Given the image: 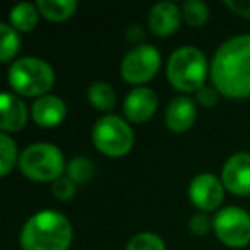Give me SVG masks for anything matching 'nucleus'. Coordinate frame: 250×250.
<instances>
[{
	"instance_id": "1",
	"label": "nucleus",
	"mask_w": 250,
	"mask_h": 250,
	"mask_svg": "<svg viewBox=\"0 0 250 250\" xmlns=\"http://www.w3.org/2000/svg\"><path fill=\"white\" fill-rule=\"evenodd\" d=\"M211 79L219 94L233 100L250 96V35L225 42L214 53Z\"/></svg>"
},
{
	"instance_id": "2",
	"label": "nucleus",
	"mask_w": 250,
	"mask_h": 250,
	"mask_svg": "<svg viewBox=\"0 0 250 250\" xmlns=\"http://www.w3.org/2000/svg\"><path fill=\"white\" fill-rule=\"evenodd\" d=\"M72 242V225L57 211H42L28 219L21 231L22 250H67Z\"/></svg>"
},
{
	"instance_id": "3",
	"label": "nucleus",
	"mask_w": 250,
	"mask_h": 250,
	"mask_svg": "<svg viewBox=\"0 0 250 250\" xmlns=\"http://www.w3.org/2000/svg\"><path fill=\"white\" fill-rule=\"evenodd\" d=\"M168 81L182 93H194L204 87L208 76L206 55L195 46H184L171 53L167 65Z\"/></svg>"
},
{
	"instance_id": "4",
	"label": "nucleus",
	"mask_w": 250,
	"mask_h": 250,
	"mask_svg": "<svg viewBox=\"0 0 250 250\" xmlns=\"http://www.w3.org/2000/svg\"><path fill=\"white\" fill-rule=\"evenodd\" d=\"M55 83L53 69L42 59L24 57L12 63L9 69V84L22 96H45Z\"/></svg>"
},
{
	"instance_id": "5",
	"label": "nucleus",
	"mask_w": 250,
	"mask_h": 250,
	"mask_svg": "<svg viewBox=\"0 0 250 250\" xmlns=\"http://www.w3.org/2000/svg\"><path fill=\"white\" fill-rule=\"evenodd\" d=\"M21 171L33 182H55L65 170L63 156L53 144L38 143L26 147L19 158Z\"/></svg>"
},
{
	"instance_id": "6",
	"label": "nucleus",
	"mask_w": 250,
	"mask_h": 250,
	"mask_svg": "<svg viewBox=\"0 0 250 250\" xmlns=\"http://www.w3.org/2000/svg\"><path fill=\"white\" fill-rule=\"evenodd\" d=\"M93 144L104 156H125L134 146V130L124 118L117 115H106L94 124Z\"/></svg>"
},
{
	"instance_id": "7",
	"label": "nucleus",
	"mask_w": 250,
	"mask_h": 250,
	"mask_svg": "<svg viewBox=\"0 0 250 250\" xmlns=\"http://www.w3.org/2000/svg\"><path fill=\"white\" fill-rule=\"evenodd\" d=\"M212 229L225 245L240 249L250 243V214L240 208H225L212 219Z\"/></svg>"
},
{
	"instance_id": "8",
	"label": "nucleus",
	"mask_w": 250,
	"mask_h": 250,
	"mask_svg": "<svg viewBox=\"0 0 250 250\" xmlns=\"http://www.w3.org/2000/svg\"><path fill=\"white\" fill-rule=\"evenodd\" d=\"M161 57L153 45H139L124 57L120 74L129 84H144L160 70Z\"/></svg>"
},
{
	"instance_id": "9",
	"label": "nucleus",
	"mask_w": 250,
	"mask_h": 250,
	"mask_svg": "<svg viewBox=\"0 0 250 250\" xmlns=\"http://www.w3.org/2000/svg\"><path fill=\"white\" fill-rule=\"evenodd\" d=\"M188 197L201 211H214L223 202L225 188L216 175L201 173L192 178L188 185Z\"/></svg>"
},
{
	"instance_id": "10",
	"label": "nucleus",
	"mask_w": 250,
	"mask_h": 250,
	"mask_svg": "<svg viewBox=\"0 0 250 250\" xmlns=\"http://www.w3.org/2000/svg\"><path fill=\"white\" fill-rule=\"evenodd\" d=\"M223 185L235 195H250V154L236 153L223 167Z\"/></svg>"
},
{
	"instance_id": "11",
	"label": "nucleus",
	"mask_w": 250,
	"mask_h": 250,
	"mask_svg": "<svg viewBox=\"0 0 250 250\" xmlns=\"http://www.w3.org/2000/svg\"><path fill=\"white\" fill-rule=\"evenodd\" d=\"M158 110V96L149 87H137L130 91L124 101V113L134 124L147 122Z\"/></svg>"
},
{
	"instance_id": "12",
	"label": "nucleus",
	"mask_w": 250,
	"mask_h": 250,
	"mask_svg": "<svg viewBox=\"0 0 250 250\" xmlns=\"http://www.w3.org/2000/svg\"><path fill=\"white\" fill-rule=\"evenodd\" d=\"M67 106L63 103L62 98L55 96V94H45V96L38 98L31 108V117L36 125L45 127V129H52L60 125L65 120Z\"/></svg>"
},
{
	"instance_id": "13",
	"label": "nucleus",
	"mask_w": 250,
	"mask_h": 250,
	"mask_svg": "<svg viewBox=\"0 0 250 250\" xmlns=\"http://www.w3.org/2000/svg\"><path fill=\"white\" fill-rule=\"evenodd\" d=\"M182 12L173 2H160L149 12L147 24L158 36H170L180 28Z\"/></svg>"
},
{
	"instance_id": "14",
	"label": "nucleus",
	"mask_w": 250,
	"mask_h": 250,
	"mask_svg": "<svg viewBox=\"0 0 250 250\" xmlns=\"http://www.w3.org/2000/svg\"><path fill=\"white\" fill-rule=\"evenodd\" d=\"M0 113H2L0 127L4 132H18L28 122L26 104L11 93H2L0 96Z\"/></svg>"
},
{
	"instance_id": "15",
	"label": "nucleus",
	"mask_w": 250,
	"mask_h": 250,
	"mask_svg": "<svg viewBox=\"0 0 250 250\" xmlns=\"http://www.w3.org/2000/svg\"><path fill=\"white\" fill-rule=\"evenodd\" d=\"M195 103L187 96H178L168 104L165 122L173 132H185L195 122Z\"/></svg>"
},
{
	"instance_id": "16",
	"label": "nucleus",
	"mask_w": 250,
	"mask_h": 250,
	"mask_svg": "<svg viewBox=\"0 0 250 250\" xmlns=\"http://www.w3.org/2000/svg\"><path fill=\"white\" fill-rule=\"evenodd\" d=\"M36 7H38L40 14L48 21L62 22L76 12L77 2L76 0H38Z\"/></svg>"
},
{
	"instance_id": "17",
	"label": "nucleus",
	"mask_w": 250,
	"mask_h": 250,
	"mask_svg": "<svg viewBox=\"0 0 250 250\" xmlns=\"http://www.w3.org/2000/svg\"><path fill=\"white\" fill-rule=\"evenodd\" d=\"M40 11L36 5L33 4H19L11 11V26L16 31H33L38 24Z\"/></svg>"
},
{
	"instance_id": "18",
	"label": "nucleus",
	"mask_w": 250,
	"mask_h": 250,
	"mask_svg": "<svg viewBox=\"0 0 250 250\" xmlns=\"http://www.w3.org/2000/svg\"><path fill=\"white\" fill-rule=\"evenodd\" d=\"M87 100L100 111H110L117 104L115 89L110 84L103 83V81H98V83L91 84L89 91H87Z\"/></svg>"
},
{
	"instance_id": "19",
	"label": "nucleus",
	"mask_w": 250,
	"mask_h": 250,
	"mask_svg": "<svg viewBox=\"0 0 250 250\" xmlns=\"http://www.w3.org/2000/svg\"><path fill=\"white\" fill-rule=\"evenodd\" d=\"M67 177L74 182V184H87L91 178L94 177V163L86 156H76L69 161L67 165Z\"/></svg>"
},
{
	"instance_id": "20",
	"label": "nucleus",
	"mask_w": 250,
	"mask_h": 250,
	"mask_svg": "<svg viewBox=\"0 0 250 250\" xmlns=\"http://www.w3.org/2000/svg\"><path fill=\"white\" fill-rule=\"evenodd\" d=\"M0 60L2 62H9L18 55L19 48H21V40L19 35L12 26L9 24H0Z\"/></svg>"
},
{
	"instance_id": "21",
	"label": "nucleus",
	"mask_w": 250,
	"mask_h": 250,
	"mask_svg": "<svg viewBox=\"0 0 250 250\" xmlns=\"http://www.w3.org/2000/svg\"><path fill=\"white\" fill-rule=\"evenodd\" d=\"M182 16L187 21L188 26L192 28H199V26L206 24L209 19V7L204 2H199V0H188L184 4L182 9Z\"/></svg>"
},
{
	"instance_id": "22",
	"label": "nucleus",
	"mask_w": 250,
	"mask_h": 250,
	"mask_svg": "<svg viewBox=\"0 0 250 250\" xmlns=\"http://www.w3.org/2000/svg\"><path fill=\"white\" fill-rule=\"evenodd\" d=\"M16 158H18V146L7 134H2L0 136V175L2 177L9 175V171L14 168Z\"/></svg>"
},
{
	"instance_id": "23",
	"label": "nucleus",
	"mask_w": 250,
	"mask_h": 250,
	"mask_svg": "<svg viewBox=\"0 0 250 250\" xmlns=\"http://www.w3.org/2000/svg\"><path fill=\"white\" fill-rule=\"evenodd\" d=\"M125 250H167V245H165L163 238L158 236L156 233L144 231L132 236Z\"/></svg>"
},
{
	"instance_id": "24",
	"label": "nucleus",
	"mask_w": 250,
	"mask_h": 250,
	"mask_svg": "<svg viewBox=\"0 0 250 250\" xmlns=\"http://www.w3.org/2000/svg\"><path fill=\"white\" fill-rule=\"evenodd\" d=\"M52 192L60 201H69L76 195V184L69 177H60L52 184Z\"/></svg>"
},
{
	"instance_id": "25",
	"label": "nucleus",
	"mask_w": 250,
	"mask_h": 250,
	"mask_svg": "<svg viewBox=\"0 0 250 250\" xmlns=\"http://www.w3.org/2000/svg\"><path fill=\"white\" fill-rule=\"evenodd\" d=\"M212 228V221L208 218L206 214H194L190 219H188V229H190L194 235H206L209 229Z\"/></svg>"
},
{
	"instance_id": "26",
	"label": "nucleus",
	"mask_w": 250,
	"mask_h": 250,
	"mask_svg": "<svg viewBox=\"0 0 250 250\" xmlns=\"http://www.w3.org/2000/svg\"><path fill=\"white\" fill-rule=\"evenodd\" d=\"M197 101L206 108H212L218 103V91L212 87H202L201 91H197Z\"/></svg>"
},
{
	"instance_id": "27",
	"label": "nucleus",
	"mask_w": 250,
	"mask_h": 250,
	"mask_svg": "<svg viewBox=\"0 0 250 250\" xmlns=\"http://www.w3.org/2000/svg\"><path fill=\"white\" fill-rule=\"evenodd\" d=\"M226 7L242 18H250V0H226Z\"/></svg>"
},
{
	"instance_id": "28",
	"label": "nucleus",
	"mask_w": 250,
	"mask_h": 250,
	"mask_svg": "<svg viewBox=\"0 0 250 250\" xmlns=\"http://www.w3.org/2000/svg\"><path fill=\"white\" fill-rule=\"evenodd\" d=\"M129 33H136V36H137V38H139V40L143 38V31H141L139 26H132ZM129 38H130V42H134V36H132V35H129Z\"/></svg>"
}]
</instances>
